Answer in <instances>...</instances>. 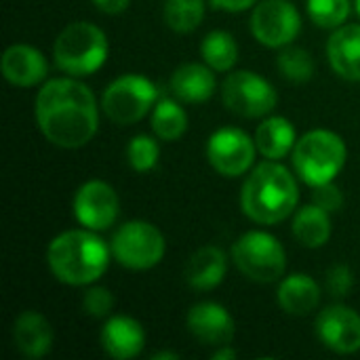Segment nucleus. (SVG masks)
Listing matches in <instances>:
<instances>
[{
    "label": "nucleus",
    "instance_id": "nucleus-1",
    "mask_svg": "<svg viewBox=\"0 0 360 360\" xmlns=\"http://www.w3.org/2000/svg\"><path fill=\"white\" fill-rule=\"evenodd\" d=\"M36 122L57 148L86 146L99 124V108L93 91L74 78H53L36 95Z\"/></svg>",
    "mask_w": 360,
    "mask_h": 360
},
{
    "label": "nucleus",
    "instance_id": "nucleus-2",
    "mask_svg": "<svg viewBox=\"0 0 360 360\" xmlns=\"http://www.w3.org/2000/svg\"><path fill=\"white\" fill-rule=\"evenodd\" d=\"M300 202V188L291 171L276 160L257 165L240 190V207L249 219L274 226L287 219Z\"/></svg>",
    "mask_w": 360,
    "mask_h": 360
},
{
    "label": "nucleus",
    "instance_id": "nucleus-3",
    "mask_svg": "<svg viewBox=\"0 0 360 360\" xmlns=\"http://www.w3.org/2000/svg\"><path fill=\"white\" fill-rule=\"evenodd\" d=\"M112 249L93 230H68L46 249V264L59 283L82 287L95 283L110 264Z\"/></svg>",
    "mask_w": 360,
    "mask_h": 360
},
{
    "label": "nucleus",
    "instance_id": "nucleus-4",
    "mask_svg": "<svg viewBox=\"0 0 360 360\" xmlns=\"http://www.w3.org/2000/svg\"><path fill=\"white\" fill-rule=\"evenodd\" d=\"M55 65L70 76H91L108 59V38L91 21L65 25L53 44Z\"/></svg>",
    "mask_w": 360,
    "mask_h": 360
},
{
    "label": "nucleus",
    "instance_id": "nucleus-5",
    "mask_svg": "<svg viewBox=\"0 0 360 360\" xmlns=\"http://www.w3.org/2000/svg\"><path fill=\"white\" fill-rule=\"evenodd\" d=\"M344 139L327 129H314L297 139L293 148V167L310 188L329 184L346 165Z\"/></svg>",
    "mask_w": 360,
    "mask_h": 360
},
{
    "label": "nucleus",
    "instance_id": "nucleus-6",
    "mask_svg": "<svg viewBox=\"0 0 360 360\" xmlns=\"http://www.w3.org/2000/svg\"><path fill=\"white\" fill-rule=\"evenodd\" d=\"M236 268L253 283H276L287 270V253L276 236L251 230L243 234L232 247Z\"/></svg>",
    "mask_w": 360,
    "mask_h": 360
},
{
    "label": "nucleus",
    "instance_id": "nucleus-7",
    "mask_svg": "<svg viewBox=\"0 0 360 360\" xmlns=\"http://www.w3.org/2000/svg\"><path fill=\"white\" fill-rule=\"evenodd\" d=\"M158 97L156 84L141 74H124L108 84L101 97L103 114L120 127L139 122Z\"/></svg>",
    "mask_w": 360,
    "mask_h": 360
},
{
    "label": "nucleus",
    "instance_id": "nucleus-8",
    "mask_svg": "<svg viewBox=\"0 0 360 360\" xmlns=\"http://www.w3.org/2000/svg\"><path fill=\"white\" fill-rule=\"evenodd\" d=\"M112 255L129 270H150L165 257V236L148 221H127L112 236Z\"/></svg>",
    "mask_w": 360,
    "mask_h": 360
},
{
    "label": "nucleus",
    "instance_id": "nucleus-9",
    "mask_svg": "<svg viewBox=\"0 0 360 360\" xmlns=\"http://www.w3.org/2000/svg\"><path fill=\"white\" fill-rule=\"evenodd\" d=\"M221 99L232 114L243 118H262L276 108L278 95L264 76L240 70L224 80Z\"/></svg>",
    "mask_w": 360,
    "mask_h": 360
},
{
    "label": "nucleus",
    "instance_id": "nucleus-10",
    "mask_svg": "<svg viewBox=\"0 0 360 360\" xmlns=\"http://www.w3.org/2000/svg\"><path fill=\"white\" fill-rule=\"evenodd\" d=\"M302 30L300 11L289 0H262L251 15V32L270 49L289 46Z\"/></svg>",
    "mask_w": 360,
    "mask_h": 360
},
{
    "label": "nucleus",
    "instance_id": "nucleus-11",
    "mask_svg": "<svg viewBox=\"0 0 360 360\" xmlns=\"http://www.w3.org/2000/svg\"><path fill=\"white\" fill-rule=\"evenodd\" d=\"M253 139L234 127H224L215 131L207 141V158L211 167L224 177H240L251 171L255 160Z\"/></svg>",
    "mask_w": 360,
    "mask_h": 360
},
{
    "label": "nucleus",
    "instance_id": "nucleus-12",
    "mask_svg": "<svg viewBox=\"0 0 360 360\" xmlns=\"http://www.w3.org/2000/svg\"><path fill=\"white\" fill-rule=\"evenodd\" d=\"M120 213V200L116 190L99 179L86 181L74 196V215L80 226L101 232L114 226Z\"/></svg>",
    "mask_w": 360,
    "mask_h": 360
},
{
    "label": "nucleus",
    "instance_id": "nucleus-13",
    "mask_svg": "<svg viewBox=\"0 0 360 360\" xmlns=\"http://www.w3.org/2000/svg\"><path fill=\"white\" fill-rule=\"evenodd\" d=\"M319 340L338 354L360 350V316L348 306H329L316 319Z\"/></svg>",
    "mask_w": 360,
    "mask_h": 360
},
{
    "label": "nucleus",
    "instance_id": "nucleus-14",
    "mask_svg": "<svg viewBox=\"0 0 360 360\" xmlns=\"http://www.w3.org/2000/svg\"><path fill=\"white\" fill-rule=\"evenodd\" d=\"M188 331L205 346L221 348L230 346L236 333V325L232 314L215 302H202L190 308L186 319Z\"/></svg>",
    "mask_w": 360,
    "mask_h": 360
},
{
    "label": "nucleus",
    "instance_id": "nucleus-15",
    "mask_svg": "<svg viewBox=\"0 0 360 360\" xmlns=\"http://www.w3.org/2000/svg\"><path fill=\"white\" fill-rule=\"evenodd\" d=\"M0 72L4 80L11 82L13 86L27 89L46 78L49 63L38 49L19 42V44H11L4 51L0 59Z\"/></svg>",
    "mask_w": 360,
    "mask_h": 360
},
{
    "label": "nucleus",
    "instance_id": "nucleus-16",
    "mask_svg": "<svg viewBox=\"0 0 360 360\" xmlns=\"http://www.w3.org/2000/svg\"><path fill=\"white\" fill-rule=\"evenodd\" d=\"M99 340L108 356L116 360L135 359L146 346V333L141 325L131 316H112L103 325Z\"/></svg>",
    "mask_w": 360,
    "mask_h": 360
},
{
    "label": "nucleus",
    "instance_id": "nucleus-17",
    "mask_svg": "<svg viewBox=\"0 0 360 360\" xmlns=\"http://www.w3.org/2000/svg\"><path fill=\"white\" fill-rule=\"evenodd\" d=\"M333 72L350 82H360V25H340L327 42Z\"/></svg>",
    "mask_w": 360,
    "mask_h": 360
},
{
    "label": "nucleus",
    "instance_id": "nucleus-18",
    "mask_svg": "<svg viewBox=\"0 0 360 360\" xmlns=\"http://www.w3.org/2000/svg\"><path fill=\"white\" fill-rule=\"evenodd\" d=\"M228 272V259L226 253L219 247L207 245L200 247L186 264L184 276L186 283L196 291H211L219 287Z\"/></svg>",
    "mask_w": 360,
    "mask_h": 360
},
{
    "label": "nucleus",
    "instance_id": "nucleus-19",
    "mask_svg": "<svg viewBox=\"0 0 360 360\" xmlns=\"http://www.w3.org/2000/svg\"><path fill=\"white\" fill-rule=\"evenodd\" d=\"M13 342L25 359H42L53 346V327L34 310L21 312L13 325Z\"/></svg>",
    "mask_w": 360,
    "mask_h": 360
},
{
    "label": "nucleus",
    "instance_id": "nucleus-20",
    "mask_svg": "<svg viewBox=\"0 0 360 360\" xmlns=\"http://www.w3.org/2000/svg\"><path fill=\"white\" fill-rule=\"evenodd\" d=\"M215 70L202 63H184L171 76V91L179 101L202 103L209 101L217 89Z\"/></svg>",
    "mask_w": 360,
    "mask_h": 360
},
{
    "label": "nucleus",
    "instance_id": "nucleus-21",
    "mask_svg": "<svg viewBox=\"0 0 360 360\" xmlns=\"http://www.w3.org/2000/svg\"><path fill=\"white\" fill-rule=\"evenodd\" d=\"M278 304L287 314L306 316L321 304V287L308 274H291L278 287Z\"/></svg>",
    "mask_w": 360,
    "mask_h": 360
},
{
    "label": "nucleus",
    "instance_id": "nucleus-22",
    "mask_svg": "<svg viewBox=\"0 0 360 360\" xmlns=\"http://www.w3.org/2000/svg\"><path fill=\"white\" fill-rule=\"evenodd\" d=\"M255 143L264 158L268 160H281L285 158L297 143L295 129L291 120L283 116H270L266 118L257 131H255Z\"/></svg>",
    "mask_w": 360,
    "mask_h": 360
},
{
    "label": "nucleus",
    "instance_id": "nucleus-23",
    "mask_svg": "<svg viewBox=\"0 0 360 360\" xmlns=\"http://www.w3.org/2000/svg\"><path fill=\"white\" fill-rule=\"evenodd\" d=\"M331 213L316 207L314 202L302 207L293 217V236L308 249H319L331 238Z\"/></svg>",
    "mask_w": 360,
    "mask_h": 360
},
{
    "label": "nucleus",
    "instance_id": "nucleus-24",
    "mask_svg": "<svg viewBox=\"0 0 360 360\" xmlns=\"http://www.w3.org/2000/svg\"><path fill=\"white\" fill-rule=\"evenodd\" d=\"M200 55L205 63L215 72H230L238 61V44L230 32L213 30L205 36L200 44Z\"/></svg>",
    "mask_w": 360,
    "mask_h": 360
},
{
    "label": "nucleus",
    "instance_id": "nucleus-25",
    "mask_svg": "<svg viewBox=\"0 0 360 360\" xmlns=\"http://www.w3.org/2000/svg\"><path fill=\"white\" fill-rule=\"evenodd\" d=\"M152 131L162 141H177L188 131V114L173 99H160L152 112Z\"/></svg>",
    "mask_w": 360,
    "mask_h": 360
},
{
    "label": "nucleus",
    "instance_id": "nucleus-26",
    "mask_svg": "<svg viewBox=\"0 0 360 360\" xmlns=\"http://www.w3.org/2000/svg\"><path fill=\"white\" fill-rule=\"evenodd\" d=\"M162 17L177 34L194 32L205 19V0H167Z\"/></svg>",
    "mask_w": 360,
    "mask_h": 360
},
{
    "label": "nucleus",
    "instance_id": "nucleus-27",
    "mask_svg": "<svg viewBox=\"0 0 360 360\" xmlns=\"http://www.w3.org/2000/svg\"><path fill=\"white\" fill-rule=\"evenodd\" d=\"M278 70L287 80L302 84L314 76V59L300 46H285L278 55Z\"/></svg>",
    "mask_w": 360,
    "mask_h": 360
},
{
    "label": "nucleus",
    "instance_id": "nucleus-28",
    "mask_svg": "<svg viewBox=\"0 0 360 360\" xmlns=\"http://www.w3.org/2000/svg\"><path fill=\"white\" fill-rule=\"evenodd\" d=\"M350 0H308V15L319 27H340L350 17Z\"/></svg>",
    "mask_w": 360,
    "mask_h": 360
},
{
    "label": "nucleus",
    "instance_id": "nucleus-29",
    "mask_svg": "<svg viewBox=\"0 0 360 360\" xmlns=\"http://www.w3.org/2000/svg\"><path fill=\"white\" fill-rule=\"evenodd\" d=\"M160 158V148L150 135H135L129 141L127 148V160L129 167L137 173H148L158 165Z\"/></svg>",
    "mask_w": 360,
    "mask_h": 360
},
{
    "label": "nucleus",
    "instance_id": "nucleus-30",
    "mask_svg": "<svg viewBox=\"0 0 360 360\" xmlns=\"http://www.w3.org/2000/svg\"><path fill=\"white\" fill-rule=\"evenodd\" d=\"M114 308V295L105 287H91L82 297V310L93 319H105Z\"/></svg>",
    "mask_w": 360,
    "mask_h": 360
},
{
    "label": "nucleus",
    "instance_id": "nucleus-31",
    "mask_svg": "<svg viewBox=\"0 0 360 360\" xmlns=\"http://www.w3.org/2000/svg\"><path fill=\"white\" fill-rule=\"evenodd\" d=\"M312 202L321 209H325L327 213H338L344 207V194L338 186H333V181L323 184L312 188Z\"/></svg>",
    "mask_w": 360,
    "mask_h": 360
},
{
    "label": "nucleus",
    "instance_id": "nucleus-32",
    "mask_svg": "<svg viewBox=\"0 0 360 360\" xmlns=\"http://www.w3.org/2000/svg\"><path fill=\"white\" fill-rule=\"evenodd\" d=\"M354 285L352 270L346 264H338L327 272V291L333 297H346Z\"/></svg>",
    "mask_w": 360,
    "mask_h": 360
},
{
    "label": "nucleus",
    "instance_id": "nucleus-33",
    "mask_svg": "<svg viewBox=\"0 0 360 360\" xmlns=\"http://www.w3.org/2000/svg\"><path fill=\"white\" fill-rule=\"evenodd\" d=\"M215 8L228 11V13H243L255 4V0H211Z\"/></svg>",
    "mask_w": 360,
    "mask_h": 360
},
{
    "label": "nucleus",
    "instance_id": "nucleus-34",
    "mask_svg": "<svg viewBox=\"0 0 360 360\" xmlns=\"http://www.w3.org/2000/svg\"><path fill=\"white\" fill-rule=\"evenodd\" d=\"M131 0H93V4L101 11V13H108V15H118L122 11H127Z\"/></svg>",
    "mask_w": 360,
    "mask_h": 360
},
{
    "label": "nucleus",
    "instance_id": "nucleus-35",
    "mask_svg": "<svg viewBox=\"0 0 360 360\" xmlns=\"http://www.w3.org/2000/svg\"><path fill=\"white\" fill-rule=\"evenodd\" d=\"M215 360H228V359H236V350L234 348H228V346H221L215 354H213Z\"/></svg>",
    "mask_w": 360,
    "mask_h": 360
},
{
    "label": "nucleus",
    "instance_id": "nucleus-36",
    "mask_svg": "<svg viewBox=\"0 0 360 360\" xmlns=\"http://www.w3.org/2000/svg\"><path fill=\"white\" fill-rule=\"evenodd\" d=\"M154 359H177L175 352H160V354H154Z\"/></svg>",
    "mask_w": 360,
    "mask_h": 360
},
{
    "label": "nucleus",
    "instance_id": "nucleus-37",
    "mask_svg": "<svg viewBox=\"0 0 360 360\" xmlns=\"http://www.w3.org/2000/svg\"><path fill=\"white\" fill-rule=\"evenodd\" d=\"M354 6H356V13H359L360 17V0H354Z\"/></svg>",
    "mask_w": 360,
    "mask_h": 360
}]
</instances>
